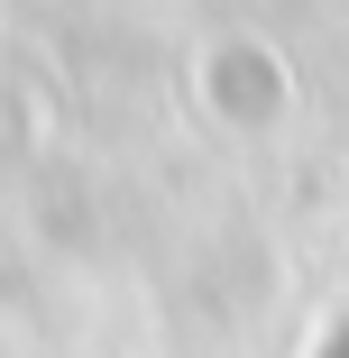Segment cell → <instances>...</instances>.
<instances>
[{
    "mask_svg": "<svg viewBox=\"0 0 349 358\" xmlns=\"http://www.w3.org/2000/svg\"><path fill=\"white\" fill-rule=\"evenodd\" d=\"M322 358H349V322H340V331H331V349H322Z\"/></svg>",
    "mask_w": 349,
    "mask_h": 358,
    "instance_id": "cell-1",
    "label": "cell"
}]
</instances>
